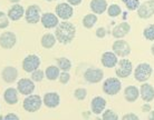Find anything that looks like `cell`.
Segmentation results:
<instances>
[{"instance_id": "39", "label": "cell", "mask_w": 154, "mask_h": 120, "mask_svg": "<svg viewBox=\"0 0 154 120\" xmlns=\"http://www.w3.org/2000/svg\"><path fill=\"white\" fill-rule=\"evenodd\" d=\"M4 119H6V120H10V119L18 120V119H19V117L17 116V115H15V113H9V115H7V116L5 117Z\"/></svg>"}, {"instance_id": "41", "label": "cell", "mask_w": 154, "mask_h": 120, "mask_svg": "<svg viewBox=\"0 0 154 120\" xmlns=\"http://www.w3.org/2000/svg\"><path fill=\"white\" fill-rule=\"evenodd\" d=\"M142 109H143V111H147V113H150V111H151V106L149 105V104H146V105L143 106Z\"/></svg>"}, {"instance_id": "12", "label": "cell", "mask_w": 154, "mask_h": 120, "mask_svg": "<svg viewBox=\"0 0 154 120\" xmlns=\"http://www.w3.org/2000/svg\"><path fill=\"white\" fill-rule=\"evenodd\" d=\"M17 89L21 95H25V96H29L34 92L35 90V83H34V80L32 79H27V78H23L18 81V85H17Z\"/></svg>"}, {"instance_id": "6", "label": "cell", "mask_w": 154, "mask_h": 120, "mask_svg": "<svg viewBox=\"0 0 154 120\" xmlns=\"http://www.w3.org/2000/svg\"><path fill=\"white\" fill-rule=\"evenodd\" d=\"M112 50L117 54V57L126 58L127 56L131 54V46H130V43L123 40V39H117L113 43Z\"/></svg>"}, {"instance_id": "34", "label": "cell", "mask_w": 154, "mask_h": 120, "mask_svg": "<svg viewBox=\"0 0 154 120\" xmlns=\"http://www.w3.org/2000/svg\"><path fill=\"white\" fill-rule=\"evenodd\" d=\"M74 97L76 98L77 100H84L85 98L87 97V90L85 88H77L74 91Z\"/></svg>"}, {"instance_id": "40", "label": "cell", "mask_w": 154, "mask_h": 120, "mask_svg": "<svg viewBox=\"0 0 154 120\" xmlns=\"http://www.w3.org/2000/svg\"><path fill=\"white\" fill-rule=\"evenodd\" d=\"M67 2L72 6H78L82 4V0H67Z\"/></svg>"}, {"instance_id": "29", "label": "cell", "mask_w": 154, "mask_h": 120, "mask_svg": "<svg viewBox=\"0 0 154 120\" xmlns=\"http://www.w3.org/2000/svg\"><path fill=\"white\" fill-rule=\"evenodd\" d=\"M107 13H108L109 17H112V18H116V17H119V16L122 13V8L119 7V4H113L107 8Z\"/></svg>"}, {"instance_id": "28", "label": "cell", "mask_w": 154, "mask_h": 120, "mask_svg": "<svg viewBox=\"0 0 154 120\" xmlns=\"http://www.w3.org/2000/svg\"><path fill=\"white\" fill-rule=\"evenodd\" d=\"M57 66L62 71H69L72 69V62L68 58L62 57V58L57 59Z\"/></svg>"}, {"instance_id": "17", "label": "cell", "mask_w": 154, "mask_h": 120, "mask_svg": "<svg viewBox=\"0 0 154 120\" xmlns=\"http://www.w3.org/2000/svg\"><path fill=\"white\" fill-rule=\"evenodd\" d=\"M102 65L105 68H114L119 62V57L114 51H106L102 54Z\"/></svg>"}, {"instance_id": "24", "label": "cell", "mask_w": 154, "mask_h": 120, "mask_svg": "<svg viewBox=\"0 0 154 120\" xmlns=\"http://www.w3.org/2000/svg\"><path fill=\"white\" fill-rule=\"evenodd\" d=\"M5 101L9 105H16L18 102V89L8 88L4 93Z\"/></svg>"}, {"instance_id": "43", "label": "cell", "mask_w": 154, "mask_h": 120, "mask_svg": "<svg viewBox=\"0 0 154 120\" xmlns=\"http://www.w3.org/2000/svg\"><path fill=\"white\" fill-rule=\"evenodd\" d=\"M151 54L154 56V43L152 45V47H151Z\"/></svg>"}, {"instance_id": "35", "label": "cell", "mask_w": 154, "mask_h": 120, "mask_svg": "<svg viewBox=\"0 0 154 120\" xmlns=\"http://www.w3.org/2000/svg\"><path fill=\"white\" fill-rule=\"evenodd\" d=\"M9 17L6 16V13L2 11H0V29H5L9 26V20H8Z\"/></svg>"}, {"instance_id": "8", "label": "cell", "mask_w": 154, "mask_h": 120, "mask_svg": "<svg viewBox=\"0 0 154 120\" xmlns=\"http://www.w3.org/2000/svg\"><path fill=\"white\" fill-rule=\"evenodd\" d=\"M42 9L38 4H31L27 8V10L25 11V17H26V21L28 23H37L40 21L42 18Z\"/></svg>"}, {"instance_id": "23", "label": "cell", "mask_w": 154, "mask_h": 120, "mask_svg": "<svg viewBox=\"0 0 154 120\" xmlns=\"http://www.w3.org/2000/svg\"><path fill=\"white\" fill-rule=\"evenodd\" d=\"M17 77H18V71L15 67H6L2 70V79L8 83L16 81Z\"/></svg>"}, {"instance_id": "11", "label": "cell", "mask_w": 154, "mask_h": 120, "mask_svg": "<svg viewBox=\"0 0 154 120\" xmlns=\"http://www.w3.org/2000/svg\"><path fill=\"white\" fill-rule=\"evenodd\" d=\"M40 58L36 54H29L23 61V68L26 72H32L40 66Z\"/></svg>"}, {"instance_id": "16", "label": "cell", "mask_w": 154, "mask_h": 120, "mask_svg": "<svg viewBox=\"0 0 154 120\" xmlns=\"http://www.w3.org/2000/svg\"><path fill=\"white\" fill-rule=\"evenodd\" d=\"M17 42L16 35L11 31H6L0 36V46L4 49H11Z\"/></svg>"}, {"instance_id": "26", "label": "cell", "mask_w": 154, "mask_h": 120, "mask_svg": "<svg viewBox=\"0 0 154 120\" xmlns=\"http://www.w3.org/2000/svg\"><path fill=\"white\" fill-rule=\"evenodd\" d=\"M56 37H55L53 34H45V35L42 37V40H40V42H42V46L44 48H46V49H50V48H53L55 46V43H56Z\"/></svg>"}, {"instance_id": "45", "label": "cell", "mask_w": 154, "mask_h": 120, "mask_svg": "<svg viewBox=\"0 0 154 120\" xmlns=\"http://www.w3.org/2000/svg\"><path fill=\"white\" fill-rule=\"evenodd\" d=\"M46 1H49V2H51V1H55V0H46Z\"/></svg>"}, {"instance_id": "32", "label": "cell", "mask_w": 154, "mask_h": 120, "mask_svg": "<svg viewBox=\"0 0 154 120\" xmlns=\"http://www.w3.org/2000/svg\"><path fill=\"white\" fill-rule=\"evenodd\" d=\"M102 118H103V120H117L119 119V116H117V113H116L114 110L107 109V110H104V111H103Z\"/></svg>"}, {"instance_id": "37", "label": "cell", "mask_w": 154, "mask_h": 120, "mask_svg": "<svg viewBox=\"0 0 154 120\" xmlns=\"http://www.w3.org/2000/svg\"><path fill=\"white\" fill-rule=\"evenodd\" d=\"M122 119L123 120H137L139 119V116L135 115L134 113H127L122 117Z\"/></svg>"}, {"instance_id": "33", "label": "cell", "mask_w": 154, "mask_h": 120, "mask_svg": "<svg viewBox=\"0 0 154 120\" xmlns=\"http://www.w3.org/2000/svg\"><path fill=\"white\" fill-rule=\"evenodd\" d=\"M45 78V72L40 69H36L35 71L31 72V79L36 82L42 81V79Z\"/></svg>"}, {"instance_id": "9", "label": "cell", "mask_w": 154, "mask_h": 120, "mask_svg": "<svg viewBox=\"0 0 154 120\" xmlns=\"http://www.w3.org/2000/svg\"><path fill=\"white\" fill-rule=\"evenodd\" d=\"M56 15L63 20H69L74 15L73 6L68 2H60L56 6Z\"/></svg>"}, {"instance_id": "31", "label": "cell", "mask_w": 154, "mask_h": 120, "mask_svg": "<svg viewBox=\"0 0 154 120\" xmlns=\"http://www.w3.org/2000/svg\"><path fill=\"white\" fill-rule=\"evenodd\" d=\"M122 2L125 4V7L127 8V10L130 11H135L137 10V8L140 7V0H122Z\"/></svg>"}, {"instance_id": "36", "label": "cell", "mask_w": 154, "mask_h": 120, "mask_svg": "<svg viewBox=\"0 0 154 120\" xmlns=\"http://www.w3.org/2000/svg\"><path fill=\"white\" fill-rule=\"evenodd\" d=\"M59 81L62 82L63 85H66V83H68V81H69L70 79V75L68 74V71H63L62 74L59 75Z\"/></svg>"}, {"instance_id": "3", "label": "cell", "mask_w": 154, "mask_h": 120, "mask_svg": "<svg viewBox=\"0 0 154 120\" xmlns=\"http://www.w3.org/2000/svg\"><path fill=\"white\" fill-rule=\"evenodd\" d=\"M121 89H122V82L119 77L107 78L103 82V91L108 96H115L121 91Z\"/></svg>"}, {"instance_id": "20", "label": "cell", "mask_w": 154, "mask_h": 120, "mask_svg": "<svg viewBox=\"0 0 154 120\" xmlns=\"http://www.w3.org/2000/svg\"><path fill=\"white\" fill-rule=\"evenodd\" d=\"M124 98L127 102H135L140 98V89L136 86H127L124 89Z\"/></svg>"}, {"instance_id": "4", "label": "cell", "mask_w": 154, "mask_h": 120, "mask_svg": "<svg viewBox=\"0 0 154 120\" xmlns=\"http://www.w3.org/2000/svg\"><path fill=\"white\" fill-rule=\"evenodd\" d=\"M42 104H44L42 99L39 95H29L25 98V100L23 102V107L28 113H36L42 108Z\"/></svg>"}, {"instance_id": "44", "label": "cell", "mask_w": 154, "mask_h": 120, "mask_svg": "<svg viewBox=\"0 0 154 120\" xmlns=\"http://www.w3.org/2000/svg\"><path fill=\"white\" fill-rule=\"evenodd\" d=\"M8 1H10V2H12V4H17V2H19L20 0H8Z\"/></svg>"}, {"instance_id": "1", "label": "cell", "mask_w": 154, "mask_h": 120, "mask_svg": "<svg viewBox=\"0 0 154 120\" xmlns=\"http://www.w3.org/2000/svg\"><path fill=\"white\" fill-rule=\"evenodd\" d=\"M75 36H76V27L74 26V23L67 20H64L63 22L58 23L55 31V37L57 39V41L63 45H67L73 41Z\"/></svg>"}, {"instance_id": "27", "label": "cell", "mask_w": 154, "mask_h": 120, "mask_svg": "<svg viewBox=\"0 0 154 120\" xmlns=\"http://www.w3.org/2000/svg\"><path fill=\"white\" fill-rule=\"evenodd\" d=\"M97 22V16L94 15V13H89V15H86L83 18V26H84L86 29H92Z\"/></svg>"}, {"instance_id": "22", "label": "cell", "mask_w": 154, "mask_h": 120, "mask_svg": "<svg viewBox=\"0 0 154 120\" xmlns=\"http://www.w3.org/2000/svg\"><path fill=\"white\" fill-rule=\"evenodd\" d=\"M23 16H25V9H23V6H20V4H14V6L9 9V11H8V17H9V19H11L12 21L19 20L20 18H23Z\"/></svg>"}, {"instance_id": "2", "label": "cell", "mask_w": 154, "mask_h": 120, "mask_svg": "<svg viewBox=\"0 0 154 120\" xmlns=\"http://www.w3.org/2000/svg\"><path fill=\"white\" fill-rule=\"evenodd\" d=\"M153 74V68L150 63L142 62L139 63L134 69V78L139 82H146Z\"/></svg>"}, {"instance_id": "25", "label": "cell", "mask_w": 154, "mask_h": 120, "mask_svg": "<svg viewBox=\"0 0 154 120\" xmlns=\"http://www.w3.org/2000/svg\"><path fill=\"white\" fill-rule=\"evenodd\" d=\"M59 75H60V69L58 66H49L46 68V71H45V77L50 80V81H54L56 79L59 78Z\"/></svg>"}, {"instance_id": "14", "label": "cell", "mask_w": 154, "mask_h": 120, "mask_svg": "<svg viewBox=\"0 0 154 120\" xmlns=\"http://www.w3.org/2000/svg\"><path fill=\"white\" fill-rule=\"evenodd\" d=\"M40 21H42V26L45 28H47V29L56 28L58 26V23H59L57 15L51 13V12H45V13H42Z\"/></svg>"}, {"instance_id": "30", "label": "cell", "mask_w": 154, "mask_h": 120, "mask_svg": "<svg viewBox=\"0 0 154 120\" xmlns=\"http://www.w3.org/2000/svg\"><path fill=\"white\" fill-rule=\"evenodd\" d=\"M143 37L149 41H154V23L153 25H149L147 27L144 28Z\"/></svg>"}, {"instance_id": "46", "label": "cell", "mask_w": 154, "mask_h": 120, "mask_svg": "<svg viewBox=\"0 0 154 120\" xmlns=\"http://www.w3.org/2000/svg\"><path fill=\"white\" fill-rule=\"evenodd\" d=\"M0 119H2V117H0Z\"/></svg>"}, {"instance_id": "7", "label": "cell", "mask_w": 154, "mask_h": 120, "mask_svg": "<svg viewBox=\"0 0 154 120\" xmlns=\"http://www.w3.org/2000/svg\"><path fill=\"white\" fill-rule=\"evenodd\" d=\"M137 16L141 19H150L154 16V0H146L137 8Z\"/></svg>"}, {"instance_id": "19", "label": "cell", "mask_w": 154, "mask_h": 120, "mask_svg": "<svg viewBox=\"0 0 154 120\" xmlns=\"http://www.w3.org/2000/svg\"><path fill=\"white\" fill-rule=\"evenodd\" d=\"M106 108V100L103 97H97L93 98L91 101V109H92V113L95 115H100L103 113V111Z\"/></svg>"}, {"instance_id": "15", "label": "cell", "mask_w": 154, "mask_h": 120, "mask_svg": "<svg viewBox=\"0 0 154 120\" xmlns=\"http://www.w3.org/2000/svg\"><path fill=\"white\" fill-rule=\"evenodd\" d=\"M140 97L144 102H151L154 100V87L147 82H142L140 88Z\"/></svg>"}, {"instance_id": "5", "label": "cell", "mask_w": 154, "mask_h": 120, "mask_svg": "<svg viewBox=\"0 0 154 120\" xmlns=\"http://www.w3.org/2000/svg\"><path fill=\"white\" fill-rule=\"evenodd\" d=\"M133 72V63L128 59H121L115 68V74L119 78L130 77Z\"/></svg>"}, {"instance_id": "42", "label": "cell", "mask_w": 154, "mask_h": 120, "mask_svg": "<svg viewBox=\"0 0 154 120\" xmlns=\"http://www.w3.org/2000/svg\"><path fill=\"white\" fill-rule=\"evenodd\" d=\"M149 119L154 120V111H150V116H149Z\"/></svg>"}, {"instance_id": "38", "label": "cell", "mask_w": 154, "mask_h": 120, "mask_svg": "<svg viewBox=\"0 0 154 120\" xmlns=\"http://www.w3.org/2000/svg\"><path fill=\"white\" fill-rule=\"evenodd\" d=\"M105 36H106V29H105V28L100 27L96 30V37H97V38L103 39Z\"/></svg>"}, {"instance_id": "10", "label": "cell", "mask_w": 154, "mask_h": 120, "mask_svg": "<svg viewBox=\"0 0 154 120\" xmlns=\"http://www.w3.org/2000/svg\"><path fill=\"white\" fill-rule=\"evenodd\" d=\"M84 78L89 83H98L104 78V72L100 68H88L84 72Z\"/></svg>"}, {"instance_id": "18", "label": "cell", "mask_w": 154, "mask_h": 120, "mask_svg": "<svg viewBox=\"0 0 154 120\" xmlns=\"http://www.w3.org/2000/svg\"><path fill=\"white\" fill-rule=\"evenodd\" d=\"M42 102L47 108H56L60 104V97L57 92H47L42 98Z\"/></svg>"}, {"instance_id": "13", "label": "cell", "mask_w": 154, "mask_h": 120, "mask_svg": "<svg viewBox=\"0 0 154 120\" xmlns=\"http://www.w3.org/2000/svg\"><path fill=\"white\" fill-rule=\"evenodd\" d=\"M130 31H131V25L126 21H123L114 27L112 30V36L116 39H123L130 34Z\"/></svg>"}, {"instance_id": "21", "label": "cell", "mask_w": 154, "mask_h": 120, "mask_svg": "<svg viewBox=\"0 0 154 120\" xmlns=\"http://www.w3.org/2000/svg\"><path fill=\"white\" fill-rule=\"evenodd\" d=\"M89 7L95 15H102L107 10L108 4L106 0H92L89 4Z\"/></svg>"}]
</instances>
